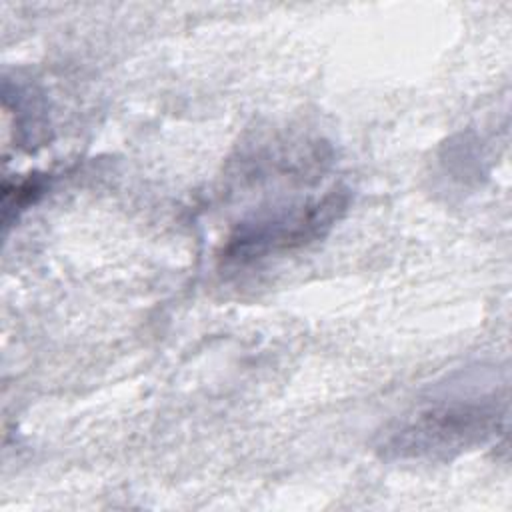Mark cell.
Segmentation results:
<instances>
[{"instance_id":"1","label":"cell","mask_w":512,"mask_h":512,"mask_svg":"<svg viewBox=\"0 0 512 512\" xmlns=\"http://www.w3.org/2000/svg\"><path fill=\"white\" fill-rule=\"evenodd\" d=\"M506 422L496 392L438 398L406 416L382 442L388 458L446 460L494 438Z\"/></svg>"},{"instance_id":"3","label":"cell","mask_w":512,"mask_h":512,"mask_svg":"<svg viewBox=\"0 0 512 512\" xmlns=\"http://www.w3.org/2000/svg\"><path fill=\"white\" fill-rule=\"evenodd\" d=\"M44 190H46V178L40 174H30L24 180L16 182L14 186L6 182L4 184V220L10 216L12 210H16L18 214L20 210L34 204Z\"/></svg>"},{"instance_id":"2","label":"cell","mask_w":512,"mask_h":512,"mask_svg":"<svg viewBox=\"0 0 512 512\" xmlns=\"http://www.w3.org/2000/svg\"><path fill=\"white\" fill-rule=\"evenodd\" d=\"M346 206V190L332 188L322 198L254 216L238 224L228 236L222 258L230 264H250L300 248L326 234Z\"/></svg>"}]
</instances>
